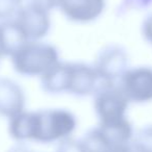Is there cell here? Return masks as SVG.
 Listing matches in <instances>:
<instances>
[{"instance_id": "6", "label": "cell", "mask_w": 152, "mask_h": 152, "mask_svg": "<svg viewBox=\"0 0 152 152\" xmlns=\"http://www.w3.org/2000/svg\"><path fill=\"white\" fill-rule=\"evenodd\" d=\"M101 83L94 66L85 63H67V94L76 97L94 95Z\"/></svg>"}, {"instance_id": "15", "label": "cell", "mask_w": 152, "mask_h": 152, "mask_svg": "<svg viewBox=\"0 0 152 152\" xmlns=\"http://www.w3.org/2000/svg\"><path fill=\"white\" fill-rule=\"evenodd\" d=\"M55 152H86L80 140L72 139L71 137L58 143Z\"/></svg>"}, {"instance_id": "4", "label": "cell", "mask_w": 152, "mask_h": 152, "mask_svg": "<svg viewBox=\"0 0 152 152\" xmlns=\"http://www.w3.org/2000/svg\"><path fill=\"white\" fill-rule=\"evenodd\" d=\"M128 54L123 47L108 45L98 53L93 66L102 83H118L128 70Z\"/></svg>"}, {"instance_id": "14", "label": "cell", "mask_w": 152, "mask_h": 152, "mask_svg": "<svg viewBox=\"0 0 152 152\" xmlns=\"http://www.w3.org/2000/svg\"><path fill=\"white\" fill-rule=\"evenodd\" d=\"M152 5V0H122L118 7V14H124L128 11H141Z\"/></svg>"}, {"instance_id": "17", "label": "cell", "mask_w": 152, "mask_h": 152, "mask_svg": "<svg viewBox=\"0 0 152 152\" xmlns=\"http://www.w3.org/2000/svg\"><path fill=\"white\" fill-rule=\"evenodd\" d=\"M63 0H29V2L34 3L39 7H44L47 11H51L53 9H58L59 4Z\"/></svg>"}, {"instance_id": "2", "label": "cell", "mask_w": 152, "mask_h": 152, "mask_svg": "<svg viewBox=\"0 0 152 152\" xmlns=\"http://www.w3.org/2000/svg\"><path fill=\"white\" fill-rule=\"evenodd\" d=\"M76 127V117L65 108H48L32 112L30 141L41 144L61 142L70 137Z\"/></svg>"}, {"instance_id": "7", "label": "cell", "mask_w": 152, "mask_h": 152, "mask_svg": "<svg viewBox=\"0 0 152 152\" xmlns=\"http://www.w3.org/2000/svg\"><path fill=\"white\" fill-rule=\"evenodd\" d=\"M15 22L19 25L28 41H39L47 36L51 28L49 11L31 2L23 5L16 17Z\"/></svg>"}, {"instance_id": "1", "label": "cell", "mask_w": 152, "mask_h": 152, "mask_svg": "<svg viewBox=\"0 0 152 152\" xmlns=\"http://www.w3.org/2000/svg\"><path fill=\"white\" fill-rule=\"evenodd\" d=\"M94 110L99 120V126L115 133L133 131L127 118L129 100L119 83H102L94 94Z\"/></svg>"}, {"instance_id": "11", "label": "cell", "mask_w": 152, "mask_h": 152, "mask_svg": "<svg viewBox=\"0 0 152 152\" xmlns=\"http://www.w3.org/2000/svg\"><path fill=\"white\" fill-rule=\"evenodd\" d=\"M86 152H106L112 147L106 133L100 126L88 130L80 139Z\"/></svg>"}, {"instance_id": "12", "label": "cell", "mask_w": 152, "mask_h": 152, "mask_svg": "<svg viewBox=\"0 0 152 152\" xmlns=\"http://www.w3.org/2000/svg\"><path fill=\"white\" fill-rule=\"evenodd\" d=\"M23 7V0H0V22L13 21Z\"/></svg>"}, {"instance_id": "13", "label": "cell", "mask_w": 152, "mask_h": 152, "mask_svg": "<svg viewBox=\"0 0 152 152\" xmlns=\"http://www.w3.org/2000/svg\"><path fill=\"white\" fill-rule=\"evenodd\" d=\"M132 142L145 152H152V125L143 127L134 133Z\"/></svg>"}, {"instance_id": "16", "label": "cell", "mask_w": 152, "mask_h": 152, "mask_svg": "<svg viewBox=\"0 0 152 152\" xmlns=\"http://www.w3.org/2000/svg\"><path fill=\"white\" fill-rule=\"evenodd\" d=\"M142 34L144 39L152 45V13L149 14L142 23Z\"/></svg>"}, {"instance_id": "8", "label": "cell", "mask_w": 152, "mask_h": 152, "mask_svg": "<svg viewBox=\"0 0 152 152\" xmlns=\"http://www.w3.org/2000/svg\"><path fill=\"white\" fill-rule=\"evenodd\" d=\"M106 7V0H63L58 9L69 21L91 23L101 17Z\"/></svg>"}, {"instance_id": "18", "label": "cell", "mask_w": 152, "mask_h": 152, "mask_svg": "<svg viewBox=\"0 0 152 152\" xmlns=\"http://www.w3.org/2000/svg\"><path fill=\"white\" fill-rule=\"evenodd\" d=\"M7 152H32V151L23 145H16L13 146L12 148H10Z\"/></svg>"}, {"instance_id": "3", "label": "cell", "mask_w": 152, "mask_h": 152, "mask_svg": "<svg viewBox=\"0 0 152 152\" xmlns=\"http://www.w3.org/2000/svg\"><path fill=\"white\" fill-rule=\"evenodd\" d=\"M11 58L13 68L17 73L23 76L40 77L61 61L56 47L39 41H28Z\"/></svg>"}, {"instance_id": "5", "label": "cell", "mask_w": 152, "mask_h": 152, "mask_svg": "<svg viewBox=\"0 0 152 152\" xmlns=\"http://www.w3.org/2000/svg\"><path fill=\"white\" fill-rule=\"evenodd\" d=\"M119 86L132 103L152 101V68L147 66L128 68L119 80Z\"/></svg>"}, {"instance_id": "9", "label": "cell", "mask_w": 152, "mask_h": 152, "mask_svg": "<svg viewBox=\"0 0 152 152\" xmlns=\"http://www.w3.org/2000/svg\"><path fill=\"white\" fill-rule=\"evenodd\" d=\"M25 95L22 88L10 78H0V115L12 118L23 112Z\"/></svg>"}, {"instance_id": "10", "label": "cell", "mask_w": 152, "mask_h": 152, "mask_svg": "<svg viewBox=\"0 0 152 152\" xmlns=\"http://www.w3.org/2000/svg\"><path fill=\"white\" fill-rule=\"evenodd\" d=\"M32 128V112L19 113L9 120V134L17 142L30 141Z\"/></svg>"}]
</instances>
